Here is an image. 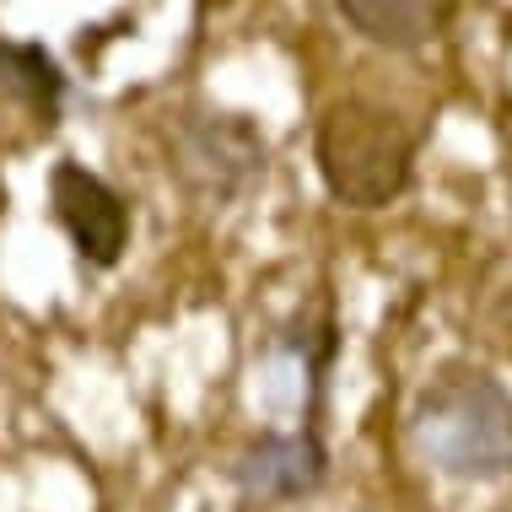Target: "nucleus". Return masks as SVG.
I'll list each match as a JSON object with an SVG mask.
<instances>
[{
    "instance_id": "1",
    "label": "nucleus",
    "mask_w": 512,
    "mask_h": 512,
    "mask_svg": "<svg viewBox=\"0 0 512 512\" xmlns=\"http://www.w3.org/2000/svg\"><path fill=\"white\" fill-rule=\"evenodd\" d=\"M410 442L437 475L491 486L512 475V389L480 367H453L426 383L410 410Z\"/></svg>"
},
{
    "instance_id": "2",
    "label": "nucleus",
    "mask_w": 512,
    "mask_h": 512,
    "mask_svg": "<svg viewBox=\"0 0 512 512\" xmlns=\"http://www.w3.org/2000/svg\"><path fill=\"white\" fill-rule=\"evenodd\" d=\"M415 130L405 114L378 98H335L318 114L313 162L329 200L345 211H383L415 178Z\"/></svg>"
},
{
    "instance_id": "3",
    "label": "nucleus",
    "mask_w": 512,
    "mask_h": 512,
    "mask_svg": "<svg viewBox=\"0 0 512 512\" xmlns=\"http://www.w3.org/2000/svg\"><path fill=\"white\" fill-rule=\"evenodd\" d=\"M168 173L200 205H238L270 173V141L248 114L232 108H178L168 124Z\"/></svg>"
},
{
    "instance_id": "4",
    "label": "nucleus",
    "mask_w": 512,
    "mask_h": 512,
    "mask_svg": "<svg viewBox=\"0 0 512 512\" xmlns=\"http://www.w3.org/2000/svg\"><path fill=\"white\" fill-rule=\"evenodd\" d=\"M335 356H340L335 308L329 302L302 308L286 329H275L265 362H254V394L265 399L270 415H302V426H318Z\"/></svg>"
},
{
    "instance_id": "5",
    "label": "nucleus",
    "mask_w": 512,
    "mask_h": 512,
    "mask_svg": "<svg viewBox=\"0 0 512 512\" xmlns=\"http://www.w3.org/2000/svg\"><path fill=\"white\" fill-rule=\"evenodd\" d=\"M49 211L60 221V232L71 238L76 259L92 270H114L130 248V232H135V211L130 200L108 184L103 173H92L87 162L76 157H60L49 173Z\"/></svg>"
},
{
    "instance_id": "6",
    "label": "nucleus",
    "mask_w": 512,
    "mask_h": 512,
    "mask_svg": "<svg viewBox=\"0 0 512 512\" xmlns=\"http://www.w3.org/2000/svg\"><path fill=\"white\" fill-rule=\"evenodd\" d=\"M329 480V448L318 426H297V432H259L243 442L232 459V486L248 507H281L302 502Z\"/></svg>"
},
{
    "instance_id": "7",
    "label": "nucleus",
    "mask_w": 512,
    "mask_h": 512,
    "mask_svg": "<svg viewBox=\"0 0 512 512\" xmlns=\"http://www.w3.org/2000/svg\"><path fill=\"white\" fill-rule=\"evenodd\" d=\"M453 6L459 0H335V11L367 44L394 49V54L426 49L432 38H442L453 22Z\"/></svg>"
},
{
    "instance_id": "8",
    "label": "nucleus",
    "mask_w": 512,
    "mask_h": 512,
    "mask_svg": "<svg viewBox=\"0 0 512 512\" xmlns=\"http://www.w3.org/2000/svg\"><path fill=\"white\" fill-rule=\"evenodd\" d=\"M71 92V76L60 71V60L44 44H27V38H6L0 33V103L22 108L33 124L54 130Z\"/></svg>"
}]
</instances>
